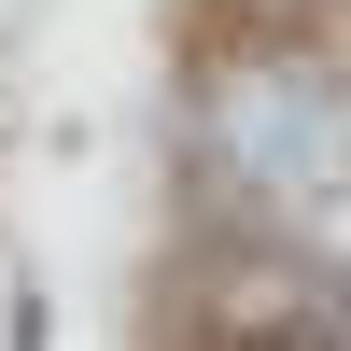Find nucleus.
<instances>
[{"instance_id": "nucleus-1", "label": "nucleus", "mask_w": 351, "mask_h": 351, "mask_svg": "<svg viewBox=\"0 0 351 351\" xmlns=\"http://www.w3.org/2000/svg\"><path fill=\"white\" fill-rule=\"evenodd\" d=\"M14 351H43V295H14Z\"/></svg>"}]
</instances>
